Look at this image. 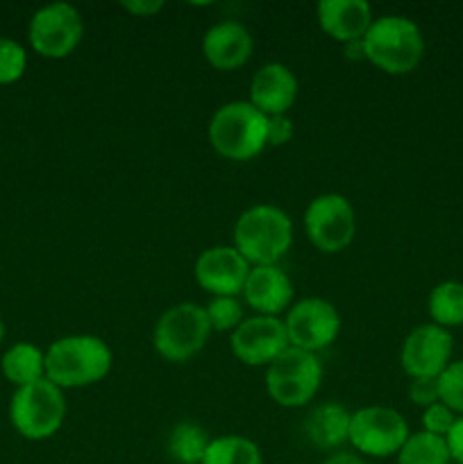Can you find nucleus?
<instances>
[{"label": "nucleus", "instance_id": "obj_7", "mask_svg": "<svg viewBox=\"0 0 463 464\" xmlns=\"http://www.w3.org/2000/svg\"><path fill=\"white\" fill-rule=\"evenodd\" d=\"M322 365L316 353L289 347L266 367L268 397L281 408H302L318 394Z\"/></svg>", "mask_w": 463, "mask_h": 464}, {"label": "nucleus", "instance_id": "obj_20", "mask_svg": "<svg viewBox=\"0 0 463 464\" xmlns=\"http://www.w3.org/2000/svg\"><path fill=\"white\" fill-rule=\"evenodd\" d=\"M0 367L9 383L25 388L45 379V353L32 343H16L5 352Z\"/></svg>", "mask_w": 463, "mask_h": 464}, {"label": "nucleus", "instance_id": "obj_11", "mask_svg": "<svg viewBox=\"0 0 463 464\" xmlns=\"http://www.w3.org/2000/svg\"><path fill=\"white\" fill-rule=\"evenodd\" d=\"M284 326L291 347L318 353L336 343L343 322L334 304L322 297H307L291 304Z\"/></svg>", "mask_w": 463, "mask_h": 464}, {"label": "nucleus", "instance_id": "obj_19", "mask_svg": "<svg viewBox=\"0 0 463 464\" xmlns=\"http://www.w3.org/2000/svg\"><path fill=\"white\" fill-rule=\"evenodd\" d=\"M350 421H352V412L348 408L340 406V403L327 401L309 412L307 421H304V433H307L309 442L313 447L334 451L340 444L348 442Z\"/></svg>", "mask_w": 463, "mask_h": 464}, {"label": "nucleus", "instance_id": "obj_12", "mask_svg": "<svg viewBox=\"0 0 463 464\" xmlns=\"http://www.w3.org/2000/svg\"><path fill=\"white\" fill-rule=\"evenodd\" d=\"M289 347L284 320L280 317H245L232 331V353L248 367H268Z\"/></svg>", "mask_w": 463, "mask_h": 464}, {"label": "nucleus", "instance_id": "obj_4", "mask_svg": "<svg viewBox=\"0 0 463 464\" xmlns=\"http://www.w3.org/2000/svg\"><path fill=\"white\" fill-rule=\"evenodd\" d=\"M209 145L230 161H250L268 148V116L248 100L216 109L207 127Z\"/></svg>", "mask_w": 463, "mask_h": 464}, {"label": "nucleus", "instance_id": "obj_9", "mask_svg": "<svg viewBox=\"0 0 463 464\" xmlns=\"http://www.w3.org/2000/svg\"><path fill=\"white\" fill-rule=\"evenodd\" d=\"M304 231L320 252H343L357 236V211L345 195L322 193L304 211Z\"/></svg>", "mask_w": 463, "mask_h": 464}, {"label": "nucleus", "instance_id": "obj_17", "mask_svg": "<svg viewBox=\"0 0 463 464\" xmlns=\"http://www.w3.org/2000/svg\"><path fill=\"white\" fill-rule=\"evenodd\" d=\"M254 39L239 21H222L209 27L202 36V54L216 71H236L252 57Z\"/></svg>", "mask_w": 463, "mask_h": 464}, {"label": "nucleus", "instance_id": "obj_18", "mask_svg": "<svg viewBox=\"0 0 463 464\" xmlns=\"http://www.w3.org/2000/svg\"><path fill=\"white\" fill-rule=\"evenodd\" d=\"M316 18L320 30L343 45L361 41L375 21L366 0H320L316 5Z\"/></svg>", "mask_w": 463, "mask_h": 464}, {"label": "nucleus", "instance_id": "obj_24", "mask_svg": "<svg viewBox=\"0 0 463 464\" xmlns=\"http://www.w3.org/2000/svg\"><path fill=\"white\" fill-rule=\"evenodd\" d=\"M429 315L434 324L461 326L463 324V284L458 281H443L429 295Z\"/></svg>", "mask_w": 463, "mask_h": 464}, {"label": "nucleus", "instance_id": "obj_21", "mask_svg": "<svg viewBox=\"0 0 463 464\" xmlns=\"http://www.w3.org/2000/svg\"><path fill=\"white\" fill-rule=\"evenodd\" d=\"M212 438L195 421H180L171 429L166 442L168 456L180 464H200L207 453Z\"/></svg>", "mask_w": 463, "mask_h": 464}, {"label": "nucleus", "instance_id": "obj_34", "mask_svg": "<svg viewBox=\"0 0 463 464\" xmlns=\"http://www.w3.org/2000/svg\"><path fill=\"white\" fill-rule=\"evenodd\" d=\"M3 338H5V324L3 320H0V344H3Z\"/></svg>", "mask_w": 463, "mask_h": 464}, {"label": "nucleus", "instance_id": "obj_2", "mask_svg": "<svg viewBox=\"0 0 463 464\" xmlns=\"http://www.w3.org/2000/svg\"><path fill=\"white\" fill-rule=\"evenodd\" d=\"M293 245V222L289 213L272 204L245 208L234 225V249L250 267L277 266Z\"/></svg>", "mask_w": 463, "mask_h": 464}, {"label": "nucleus", "instance_id": "obj_14", "mask_svg": "<svg viewBox=\"0 0 463 464\" xmlns=\"http://www.w3.org/2000/svg\"><path fill=\"white\" fill-rule=\"evenodd\" d=\"M193 275L200 288L212 297H239L250 275V263L234 245H216L200 254Z\"/></svg>", "mask_w": 463, "mask_h": 464}, {"label": "nucleus", "instance_id": "obj_3", "mask_svg": "<svg viewBox=\"0 0 463 464\" xmlns=\"http://www.w3.org/2000/svg\"><path fill=\"white\" fill-rule=\"evenodd\" d=\"M425 54L422 32L411 18L386 14L372 21L363 36V57L389 75L413 72Z\"/></svg>", "mask_w": 463, "mask_h": 464}, {"label": "nucleus", "instance_id": "obj_6", "mask_svg": "<svg viewBox=\"0 0 463 464\" xmlns=\"http://www.w3.org/2000/svg\"><path fill=\"white\" fill-rule=\"evenodd\" d=\"M212 335L204 306L182 302L159 315L153 331V347L163 361L186 362L200 353Z\"/></svg>", "mask_w": 463, "mask_h": 464}, {"label": "nucleus", "instance_id": "obj_25", "mask_svg": "<svg viewBox=\"0 0 463 464\" xmlns=\"http://www.w3.org/2000/svg\"><path fill=\"white\" fill-rule=\"evenodd\" d=\"M204 313H207V320L212 331H221V334H227V331H234L243 317V304L239 302V297H212V302L204 306Z\"/></svg>", "mask_w": 463, "mask_h": 464}, {"label": "nucleus", "instance_id": "obj_10", "mask_svg": "<svg viewBox=\"0 0 463 464\" xmlns=\"http://www.w3.org/2000/svg\"><path fill=\"white\" fill-rule=\"evenodd\" d=\"M30 45L45 59H64L84 39V18L71 3H50L30 21Z\"/></svg>", "mask_w": 463, "mask_h": 464}, {"label": "nucleus", "instance_id": "obj_5", "mask_svg": "<svg viewBox=\"0 0 463 464\" xmlns=\"http://www.w3.org/2000/svg\"><path fill=\"white\" fill-rule=\"evenodd\" d=\"M68 403L64 390L48 379L16 388L9 401V420L18 435L41 442L57 433L66 420Z\"/></svg>", "mask_w": 463, "mask_h": 464}, {"label": "nucleus", "instance_id": "obj_16", "mask_svg": "<svg viewBox=\"0 0 463 464\" xmlns=\"http://www.w3.org/2000/svg\"><path fill=\"white\" fill-rule=\"evenodd\" d=\"M243 302L257 315L280 317L293 302V284L280 266L250 267V275L243 285Z\"/></svg>", "mask_w": 463, "mask_h": 464}, {"label": "nucleus", "instance_id": "obj_13", "mask_svg": "<svg viewBox=\"0 0 463 464\" xmlns=\"http://www.w3.org/2000/svg\"><path fill=\"white\" fill-rule=\"evenodd\" d=\"M452 334L438 324H420L404 338L399 362L411 379H438L452 358Z\"/></svg>", "mask_w": 463, "mask_h": 464}, {"label": "nucleus", "instance_id": "obj_32", "mask_svg": "<svg viewBox=\"0 0 463 464\" xmlns=\"http://www.w3.org/2000/svg\"><path fill=\"white\" fill-rule=\"evenodd\" d=\"M121 7L125 9V12L134 14V16L150 18L157 12H162L163 3L162 0H125V3H121Z\"/></svg>", "mask_w": 463, "mask_h": 464}, {"label": "nucleus", "instance_id": "obj_8", "mask_svg": "<svg viewBox=\"0 0 463 464\" xmlns=\"http://www.w3.org/2000/svg\"><path fill=\"white\" fill-rule=\"evenodd\" d=\"M409 435L407 420L395 408L366 406L352 412L348 442L359 456L390 458L398 456Z\"/></svg>", "mask_w": 463, "mask_h": 464}, {"label": "nucleus", "instance_id": "obj_31", "mask_svg": "<svg viewBox=\"0 0 463 464\" xmlns=\"http://www.w3.org/2000/svg\"><path fill=\"white\" fill-rule=\"evenodd\" d=\"M445 442H448L452 460L457 464H463V415L457 417V421H454L452 430L448 433Z\"/></svg>", "mask_w": 463, "mask_h": 464}, {"label": "nucleus", "instance_id": "obj_28", "mask_svg": "<svg viewBox=\"0 0 463 464\" xmlns=\"http://www.w3.org/2000/svg\"><path fill=\"white\" fill-rule=\"evenodd\" d=\"M457 417V412H452L443 401H438L422 411V430H427L431 435H438V438H448Z\"/></svg>", "mask_w": 463, "mask_h": 464}, {"label": "nucleus", "instance_id": "obj_22", "mask_svg": "<svg viewBox=\"0 0 463 464\" xmlns=\"http://www.w3.org/2000/svg\"><path fill=\"white\" fill-rule=\"evenodd\" d=\"M200 464H263L261 449L243 435L213 438Z\"/></svg>", "mask_w": 463, "mask_h": 464}, {"label": "nucleus", "instance_id": "obj_23", "mask_svg": "<svg viewBox=\"0 0 463 464\" xmlns=\"http://www.w3.org/2000/svg\"><path fill=\"white\" fill-rule=\"evenodd\" d=\"M452 456L445 438L431 435L427 430L411 433L398 453V464H449Z\"/></svg>", "mask_w": 463, "mask_h": 464}, {"label": "nucleus", "instance_id": "obj_30", "mask_svg": "<svg viewBox=\"0 0 463 464\" xmlns=\"http://www.w3.org/2000/svg\"><path fill=\"white\" fill-rule=\"evenodd\" d=\"M293 139V121L289 116H271L268 118V145L280 148Z\"/></svg>", "mask_w": 463, "mask_h": 464}, {"label": "nucleus", "instance_id": "obj_26", "mask_svg": "<svg viewBox=\"0 0 463 464\" xmlns=\"http://www.w3.org/2000/svg\"><path fill=\"white\" fill-rule=\"evenodd\" d=\"M27 68V53L18 41L0 36V84H14Z\"/></svg>", "mask_w": 463, "mask_h": 464}, {"label": "nucleus", "instance_id": "obj_29", "mask_svg": "<svg viewBox=\"0 0 463 464\" xmlns=\"http://www.w3.org/2000/svg\"><path fill=\"white\" fill-rule=\"evenodd\" d=\"M409 399L420 408H429L434 406V403H438V379H411V385H409Z\"/></svg>", "mask_w": 463, "mask_h": 464}, {"label": "nucleus", "instance_id": "obj_1", "mask_svg": "<svg viewBox=\"0 0 463 464\" xmlns=\"http://www.w3.org/2000/svg\"><path fill=\"white\" fill-rule=\"evenodd\" d=\"M113 353L98 335H66L45 352V379L62 390L95 385L109 374Z\"/></svg>", "mask_w": 463, "mask_h": 464}, {"label": "nucleus", "instance_id": "obj_27", "mask_svg": "<svg viewBox=\"0 0 463 464\" xmlns=\"http://www.w3.org/2000/svg\"><path fill=\"white\" fill-rule=\"evenodd\" d=\"M438 392L440 401L457 412L458 417L463 415V361L449 362L445 367L443 374L438 376Z\"/></svg>", "mask_w": 463, "mask_h": 464}, {"label": "nucleus", "instance_id": "obj_33", "mask_svg": "<svg viewBox=\"0 0 463 464\" xmlns=\"http://www.w3.org/2000/svg\"><path fill=\"white\" fill-rule=\"evenodd\" d=\"M322 464H368V462L363 460L361 456H357V453L339 451V453H331L330 458H325Z\"/></svg>", "mask_w": 463, "mask_h": 464}, {"label": "nucleus", "instance_id": "obj_15", "mask_svg": "<svg viewBox=\"0 0 463 464\" xmlns=\"http://www.w3.org/2000/svg\"><path fill=\"white\" fill-rule=\"evenodd\" d=\"M298 100V77L289 66L271 62L259 68L250 82V100L263 116H289V109Z\"/></svg>", "mask_w": 463, "mask_h": 464}]
</instances>
